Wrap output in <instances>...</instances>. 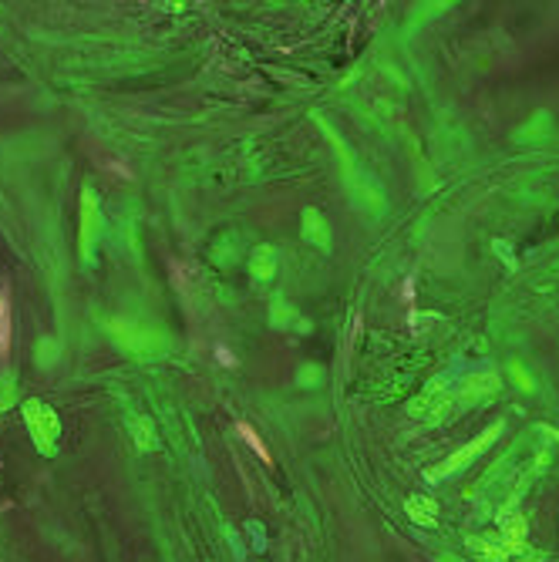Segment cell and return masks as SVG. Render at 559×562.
<instances>
[{
	"label": "cell",
	"mask_w": 559,
	"mask_h": 562,
	"mask_svg": "<svg viewBox=\"0 0 559 562\" xmlns=\"http://www.w3.org/2000/svg\"><path fill=\"white\" fill-rule=\"evenodd\" d=\"M499 435H502V421H499V424H492L489 431H482V435L475 438V441H469V445L462 448V451H455V455H452V458H448L445 465H438V468H435V472H432V478H442V475H455L458 468H465V465H469V461L475 458V455H482L485 448L492 445V441H496Z\"/></svg>",
	"instance_id": "1"
},
{
	"label": "cell",
	"mask_w": 559,
	"mask_h": 562,
	"mask_svg": "<svg viewBox=\"0 0 559 562\" xmlns=\"http://www.w3.org/2000/svg\"><path fill=\"white\" fill-rule=\"evenodd\" d=\"M236 435H240L243 441H246V445L253 448V451H256V455H260V458H263V461H267V465H273V455H270V451H267V445H263V438H260V435H256V431H253V424L236 421Z\"/></svg>",
	"instance_id": "2"
},
{
	"label": "cell",
	"mask_w": 559,
	"mask_h": 562,
	"mask_svg": "<svg viewBox=\"0 0 559 562\" xmlns=\"http://www.w3.org/2000/svg\"><path fill=\"white\" fill-rule=\"evenodd\" d=\"M11 350V307H7V296L0 290V360L7 357Z\"/></svg>",
	"instance_id": "3"
},
{
	"label": "cell",
	"mask_w": 559,
	"mask_h": 562,
	"mask_svg": "<svg viewBox=\"0 0 559 562\" xmlns=\"http://www.w3.org/2000/svg\"><path fill=\"white\" fill-rule=\"evenodd\" d=\"M408 515L415 522H425V525H435V505L428 499H408Z\"/></svg>",
	"instance_id": "4"
},
{
	"label": "cell",
	"mask_w": 559,
	"mask_h": 562,
	"mask_svg": "<svg viewBox=\"0 0 559 562\" xmlns=\"http://www.w3.org/2000/svg\"><path fill=\"white\" fill-rule=\"evenodd\" d=\"M270 249H260V253H256V263H253V273L256 276H263V280H267L270 276V266H273V259H270Z\"/></svg>",
	"instance_id": "5"
},
{
	"label": "cell",
	"mask_w": 559,
	"mask_h": 562,
	"mask_svg": "<svg viewBox=\"0 0 559 562\" xmlns=\"http://www.w3.org/2000/svg\"><path fill=\"white\" fill-rule=\"evenodd\" d=\"M216 357L223 360V367H233V364H236V357H233V354H229V350H226V347H223V344L216 347Z\"/></svg>",
	"instance_id": "6"
},
{
	"label": "cell",
	"mask_w": 559,
	"mask_h": 562,
	"mask_svg": "<svg viewBox=\"0 0 559 562\" xmlns=\"http://www.w3.org/2000/svg\"><path fill=\"white\" fill-rule=\"evenodd\" d=\"M512 374H516V381H519L522 387H526V391H529V387H533V381H529V377H526V374H522V367H519V364H512Z\"/></svg>",
	"instance_id": "7"
}]
</instances>
